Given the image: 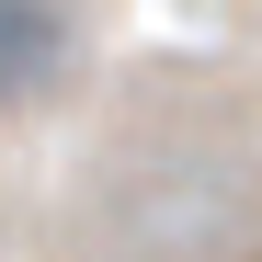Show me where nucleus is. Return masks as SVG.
Here are the masks:
<instances>
[{
  "label": "nucleus",
  "mask_w": 262,
  "mask_h": 262,
  "mask_svg": "<svg viewBox=\"0 0 262 262\" xmlns=\"http://www.w3.org/2000/svg\"><path fill=\"white\" fill-rule=\"evenodd\" d=\"M46 57H57V12L46 0H0V92H23Z\"/></svg>",
  "instance_id": "f257e3e1"
}]
</instances>
